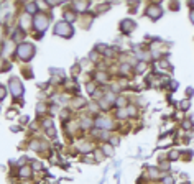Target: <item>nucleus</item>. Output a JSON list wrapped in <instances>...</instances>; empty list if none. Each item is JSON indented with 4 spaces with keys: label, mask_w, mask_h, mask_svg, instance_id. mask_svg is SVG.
<instances>
[{
    "label": "nucleus",
    "mask_w": 194,
    "mask_h": 184,
    "mask_svg": "<svg viewBox=\"0 0 194 184\" xmlns=\"http://www.w3.org/2000/svg\"><path fill=\"white\" fill-rule=\"evenodd\" d=\"M16 53H18V56L21 58V59H31L33 54H35V48H33L31 44H28V43H23V44L18 46Z\"/></svg>",
    "instance_id": "nucleus-1"
},
{
    "label": "nucleus",
    "mask_w": 194,
    "mask_h": 184,
    "mask_svg": "<svg viewBox=\"0 0 194 184\" xmlns=\"http://www.w3.org/2000/svg\"><path fill=\"white\" fill-rule=\"evenodd\" d=\"M54 33L56 34H61V36H71L72 34V28L67 25L66 21H61L54 26Z\"/></svg>",
    "instance_id": "nucleus-2"
},
{
    "label": "nucleus",
    "mask_w": 194,
    "mask_h": 184,
    "mask_svg": "<svg viewBox=\"0 0 194 184\" xmlns=\"http://www.w3.org/2000/svg\"><path fill=\"white\" fill-rule=\"evenodd\" d=\"M35 25H36L38 30L44 31V30H46V26H48V18L44 15H38L36 18H35Z\"/></svg>",
    "instance_id": "nucleus-3"
},
{
    "label": "nucleus",
    "mask_w": 194,
    "mask_h": 184,
    "mask_svg": "<svg viewBox=\"0 0 194 184\" xmlns=\"http://www.w3.org/2000/svg\"><path fill=\"white\" fill-rule=\"evenodd\" d=\"M146 13H148V16H150V18L156 20L158 16H161V8H159L158 5H151V7H148Z\"/></svg>",
    "instance_id": "nucleus-4"
},
{
    "label": "nucleus",
    "mask_w": 194,
    "mask_h": 184,
    "mask_svg": "<svg viewBox=\"0 0 194 184\" xmlns=\"http://www.w3.org/2000/svg\"><path fill=\"white\" fill-rule=\"evenodd\" d=\"M10 87H12V94L13 95H21V92H23V87H21V84H20V80H16L13 79L12 82H10Z\"/></svg>",
    "instance_id": "nucleus-5"
},
{
    "label": "nucleus",
    "mask_w": 194,
    "mask_h": 184,
    "mask_svg": "<svg viewBox=\"0 0 194 184\" xmlns=\"http://www.w3.org/2000/svg\"><path fill=\"white\" fill-rule=\"evenodd\" d=\"M133 28H135V23H133L132 20H123V21H122V30H123L125 33L132 31Z\"/></svg>",
    "instance_id": "nucleus-6"
},
{
    "label": "nucleus",
    "mask_w": 194,
    "mask_h": 184,
    "mask_svg": "<svg viewBox=\"0 0 194 184\" xmlns=\"http://www.w3.org/2000/svg\"><path fill=\"white\" fill-rule=\"evenodd\" d=\"M95 125H99V126H109V128H110L112 122H110V120H102V118H99V120L95 122Z\"/></svg>",
    "instance_id": "nucleus-7"
},
{
    "label": "nucleus",
    "mask_w": 194,
    "mask_h": 184,
    "mask_svg": "<svg viewBox=\"0 0 194 184\" xmlns=\"http://www.w3.org/2000/svg\"><path fill=\"white\" fill-rule=\"evenodd\" d=\"M105 77H107V76H105V74H104V72H99V74H97V79H99V80H100V82H105V80H107Z\"/></svg>",
    "instance_id": "nucleus-8"
},
{
    "label": "nucleus",
    "mask_w": 194,
    "mask_h": 184,
    "mask_svg": "<svg viewBox=\"0 0 194 184\" xmlns=\"http://www.w3.org/2000/svg\"><path fill=\"white\" fill-rule=\"evenodd\" d=\"M28 10H30V12H36V5H35V3H31L30 7H28Z\"/></svg>",
    "instance_id": "nucleus-9"
},
{
    "label": "nucleus",
    "mask_w": 194,
    "mask_h": 184,
    "mask_svg": "<svg viewBox=\"0 0 194 184\" xmlns=\"http://www.w3.org/2000/svg\"><path fill=\"white\" fill-rule=\"evenodd\" d=\"M3 97H5V89L0 87V99H3Z\"/></svg>",
    "instance_id": "nucleus-10"
},
{
    "label": "nucleus",
    "mask_w": 194,
    "mask_h": 184,
    "mask_svg": "<svg viewBox=\"0 0 194 184\" xmlns=\"http://www.w3.org/2000/svg\"><path fill=\"white\" fill-rule=\"evenodd\" d=\"M191 21H192V23H194V10H192V12H191Z\"/></svg>",
    "instance_id": "nucleus-11"
}]
</instances>
